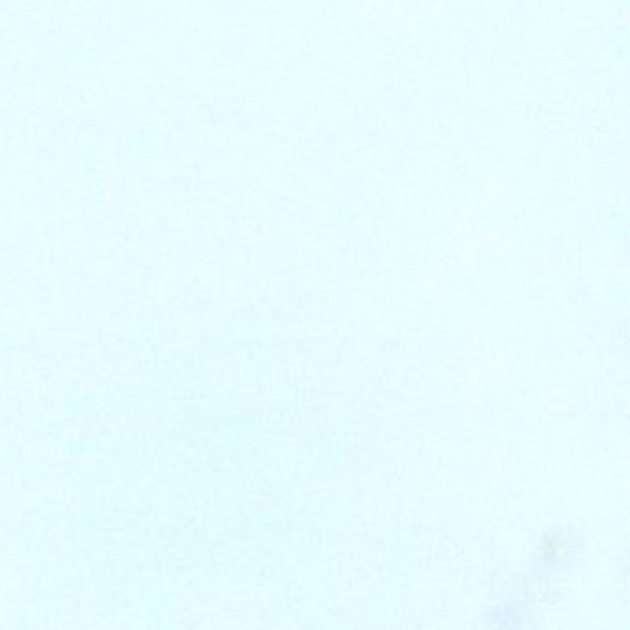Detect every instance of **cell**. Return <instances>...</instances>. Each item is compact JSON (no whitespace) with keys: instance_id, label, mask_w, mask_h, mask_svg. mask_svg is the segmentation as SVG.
I'll list each match as a JSON object with an SVG mask.
<instances>
[{"instance_id":"6da1fadb","label":"cell","mask_w":630,"mask_h":630,"mask_svg":"<svg viewBox=\"0 0 630 630\" xmlns=\"http://www.w3.org/2000/svg\"><path fill=\"white\" fill-rule=\"evenodd\" d=\"M575 555L573 547V536L564 531H553L547 534L536 549V560H538V570L551 571L557 573L564 566H568L571 558Z\"/></svg>"}]
</instances>
